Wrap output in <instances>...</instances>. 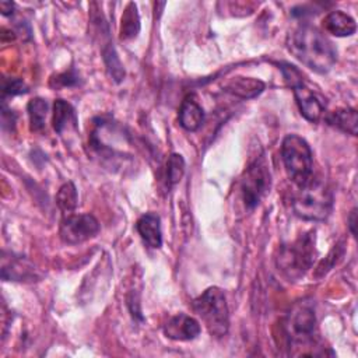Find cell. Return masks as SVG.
<instances>
[{
    "instance_id": "6da1fadb",
    "label": "cell",
    "mask_w": 358,
    "mask_h": 358,
    "mask_svg": "<svg viewBox=\"0 0 358 358\" xmlns=\"http://www.w3.org/2000/svg\"><path fill=\"white\" fill-rule=\"evenodd\" d=\"M287 48L295 59L319 74L329 73L337 62L333 42L310 24L294 28L287 36Z\"/></svg>"
},
{
    "instance_id": "7a4b0ae2",
    "label": "cell",
    "mask_w": 358,
    "mask_h": 358,
    "mask_svg": "<svg viewBox=\"0 0 358 358\" xmlns=\"http://www.w3.org/2000/svg\"><path fill=\"white\" fill-rule=\"evenodd\" d=\"M333 208V192L329 185L319 178L299 186L292 199V210L296 217L306 221H324Z\"/></svg>"
},
{
    "instance_id": "3957f363",
    "label": "cell",
    "mask_w": 358,
    "mask_h": 358,
    "mask_svg": "<svg viewBox=\"0 0 358 358\" xmlns=\"http://www.w3.org/2000/svg\"><path fill=\"white\" fill-rule=\"evenodd\" d=\"M193 310L201 319L211 336L222 337L228 333L229 310L225 294L221 288H207L193 301Z\"/></svg>"
},
{
    "instance_id": "277c9868",
    "label": "cell",
    "mask_w": 358,
    "mask_h": 358,
    "mask_svg": "<svg viewBox=\"0 0 358 358\" xmlns=\"http://www.w3.org/2000/svg\"><path fill=\"white\" fill-rule=\"evenodd\" d=\"M315 255V236L312 232H306L280 249L277 267L287 278L294 281L301 278L312 267Z\"/></svg>"
},
{
    "instance_id": "5b68a950",
    "label": "cell",
    "mask_w": 358,
    "mask_h": 358,
    "mask_svg": "<svg viewBox=\"0 0 358 358\" xmlns=\"http://www.w3.org/2000/svg\"><path fill=\"white\" fill-rule=\"evenodd\" d=\"M281 157L288 178L299 187L313 176V157L306 140L288 134L281 144Z\"/></svg>"
},
{
    "instance_id": "8992f818",
    "label": "cell",
    "mask_w": 358,
    "mask_h": 358,
    "mask_svg": "<svg viewBox=\"0 0 358 358\" xmlns=\"http://www.w3.org/2000/svg\"><path fill=\"white\" fill-rule=\"evenodd\" d=\"M316 316L309 302H298L289 310L285 320V336L294 348L315 345ZM313 348V347H312Z\"/></svg>"
},
{
    "instance_id": "52a82bcc",
    "label": "cell",
    "mask_w": 358,
    "mask_h": 358,
    "mask_svg": "<svg viewBox=\"0 0 358 358\" xmlns=\"http://www.w3.org/2000/svg\"><path fill=\"white\" fill-rule=\"evenodd\" d=\"M271 173L264 157L256 158L243 172L241 179V193L245 207L255 208L268 193Z\"/></svg>"
},
{
    "instance_id": "ba28073f",
    "label": "cell",
    "mask_w": 358,
    "mask_h": 358,
    "mask_svg": "<svg viewBox=\"0 0 358 358\" xmlns=\"http://www.w3.org/2000/svg\"><path fill=\"white\" fill-rule=\"evenodd\" d=\"M99 229H101V225L92 214L73 213L63 217L59 228V235L64 243L78 245L96 236Z\"/></svg>"
},
{
    "instance_id": "9c48e42d",
    "label": "cell",
    "mask_w": 358,
    "mask_h": 358,
    "mask_svg": "<svg viewBox=\"0 0 358 358\" xmlns=\"http://www.w3.org/2000/svg\"><path fill=\"white\" fill-rule=\"evenodd\" d=\"M200 331V323L186 313H178L172 316L164 326V334L175 341L194 340Z\"/></svg>"
},
{
    "instance_id": "30bf717a",
    "label": "cell",
    "mask_w": 358,
    "mask_h": 358,
    "mask_svg": "<svg viewBox=\"0 0 358 358\" xmlns=\"http://www.w3.org/2000/svg\"><path fill=\"white\" fill-rule=\"evenodd\" d=\"M292 91H294V96H295V101H296L301 115L309 122L320 120V117L324 112V105L313 94V91L309 90L305 84L298 85Z\"/></svg>"
},
{
    "instance_id": "8fae6325",
    "label": "cell",
    "mask_w": 358,
    "mask_h": 358,
    "mask_svg": "<svg viewBox=\"0 0 358 358\" xmlns=\"http://www.w3.org/2000/svg\"><path fill=\"white\" fill-rule=\"evenodd\" d=\"M264 87L266 85L262 80L252 78V77H242V76L232 77L222 85L225 92L242 99L256 98L263 92Z\"/></svg>"
},
{
    "instance_id": "7c38bea8",
    "label": "cell",
    "mask_w": 358,
    "mask_h": 358,
    "mask_svg": "<svg viewBox=\"0 0 358 358\" xmlns=\"http://www.w3.org/2000/svg\"><path fill=\"white\" fill-rule=\"evenodd\" d=\"M136 229L144 243L152 249H158L162 245L161 220L155 213H145L137 220Z\"/></svg>"
},
{
    "instance_id": "4fadbf2b",
    "label": "cell",
    "mask_w": 358,
    "mask_h": 358,
    "mask_svg": "<svg viewBox=\"0 0 358 358\" xmlns=\"http://www.w3.org/2000/svg\"><path fill=\"white\" fill-rule=\"evenodd\" d=\"M36 270L34 264L22 257H11L7 260L3 256V266H1V278L3 280H13V281H35Z\"/></svg>"
},
{
    "instance_id": "5bb4252c",
    "label": "cell",
    "mask_w": 358,
    "mask_h": 358,
    "mask_svg": "<svg viewBox=\"0 0 358 358\" xmlns=\"http://www.w3.org/2000/svg\"><path fill=\"white\" fill-rule=\"evenodd\" d=\"M203 108L193 96H186L179 108V124L187 131H196L203 124Z\"/></svg>"
},
{
    "instance_id": "9a60e30c",
    "label": "cell",
    "mask_w": 358,
    "mask_h": 358,
    "mask_svg": "<svg viewBox=\"0 0 358 358\" xmlns=\"http://www.w3.org/2000/svg\"><path fill=\"white\" fill-rule=\"evenodd\" d=\"M52 123L57 134H63L66 130H76L78 120L74 108L64 99H56L53 103Z\"/></svg>"
},
{
    "instance_id": "2e32d148",
    "label": "cell",
    "mask_w": 358,
    "mask_h": 358,
    "mask_svg": "<svg viewBox=\"0 0 358 358\" xmlns=\"http://www.w3.org/2000/svg\"><path fill=\"white\" fill-rule=\"evenodd\" d=\"M323 27L327 32L336 36H350L357 29L354 18L340 10L330 11L323 20Z\"/></svg>"
},
{
    "instance_id": "e0dca14e",
    "label": "cell",
    "mask_w": 358,
    "mask_h": 358,
    "mask_svg": "<svg viewBox=\"0 0 358 358\" xmlns=\"http://www.w3.org/2000/svg\"><path fill=\"white\" fill-rule=\"evenodd\" d=\"M324 120L327 124L337 127L338 130L348 133L351 136H357V126H358V115L357 110L352 108H340L330 112Z\"/></svg>"
},
{
    "instance_id": "ac0fdd59",
    "label": "cell",
    "mask_w": 358,
    "mask_h": 358,
    "mask_svg": "<svg viewBox=\"0 0 358 358\" xmlns=\"http://www.w3.org/2000/svg\"><path fill=\"white\" fill-rule=\"evenodd\" d=\"M140 32V17L137 13V6L129 3L120 18V39L129 41L138 35Z\"/></svg>"
},
{
    "instance_id": "d6986e66",
    "label": "cell",
    "mask_w": 358,
    "mask_h": 358,
    "mask_svg": "<svg viewBox=\"0 0 358 358\" xmlns=\"http://www.w3.org/2000/svg\"><path fill=\"white\" fill-rule=\"evenodd\" d=\"M29 116V127L32 131L39 133L46 126V113H48V102L42 98H34L28 102L27 106Z\"/></svg>"
},
{
    "instance_id": "ffe728a7",
    "label": "cell",
    "mask_w": 358,
    "mask_h": 358,
    "mask_svg": "<svg viewBox=\"0 0 358 358\" xmlns=\"http://www.w3.org/2000/svg\"><path fill=\"white\" fill-rule=\"evenodd\" d=\"M102 59H103L106 71L112 77V80L115 83H122L124 78V69H123V64L110 42H108L102 48Z\"/></svg>"
},
{
    "instance_id": "44dd1931",
    "label": "cell",
    "mask_w": 358,
    "mask_h": 358,
    "mask_svg": "<svg viewBox=\"0 0 358 358\" xmlns=\"http://www.w3.org/2000/svg\"><path fill=\"white\" fill-rule=\"evenodd\" d=\"M56 204L63 213V215H69L74 213L78 204V194L73 182H67L59 189L56 194Z\"/></svg>"
},
{
    "instance_id": "7402d4cb",
    "label": "cell",
    "mask_w": 358,
    "mask_h": 358,
    "mask_svg": "<svg viewBox=\"0 0 358 358\" xmlns=\"http://www.w3.org/2000/svg\"><path fill=\"white\" fill-rule=\"evenodd\" d=\"M185 159L180 154H171L166 161V180L171 186L180 182L185 173Z\"/></svg>"
},
{
    "instance_id": "603a6c76",
    "label": "cell",
    "mask_w": 358,
    "mask_h": 358,
    "mask_svg": "<svg viewBox=\"0 0 358 358\" xmlns=\"http://www.w3.org/2000/svg\"><path fill=\"white\" fill-rule=\"evenodd\" d=\"M278 67L282 73V77H284V81L285 84L289 87V88H296L298 85H302L303 84V76L302 73L291 63H285V62H281L278 63Z\"/></svg>"
},
{
    "instance_id": "cb8c5ba5",
    "label": "cell",
    "mask_w": 358,
    "mask_h": 358,
    "mask_svg": "<svg viewBox=\"0 0 358 358\" xmlns=\"http://www.w3.org/2000/svg\"><path fill=\"white\" fill-rule=\"evenodd\" d=\"M3 96H14L28 92V87L21 78H4L3 80Z\"/></svg>"
},
{
    "instance_id": "d4e9b609",
    "label": "cell",
    "mask_w": 358,
    "mask_h": 358,
    "mask_svg": "<svg viewBox=\"0 0 358 358\" xmlns=\"http://www.w3.org/2000/svg\"><path fill=\"white\" fill-rule=\"evenodd\" d=\"M78 83H80V76L74 70H69V71H64L62 74H57L56 77H53L50 80V85L53 88L74 87V85H78Z\"/></svg>"
},
{
    "instance_id": "484cf974",
    "label": "cell",
    "mask_w": 358,
    "mask_h": 358,
    "mask_svg": "<svg viewBox=\"0 0 358 358\" xmlns=\"http://www.w3.org/2000/svg\"><path fill=\"white\" fill-rule=\"evenodd\" d=\"M15 119H17V115L14 113V110H8V109H6V106L3 105V109H1V126H3V129L6 130V127L10 126V129L14 130Z\"/></svg>"
},
{
    "instance_id": "4316f807",
    "label": "cell",
    "mask_w": 358,
    "mask_h": 358,
    "mask_svg": "<svg viewBox=\"0 0 358 358\" xmlns=\"http://www.w3.org/2000/svg\"><path fill=\"white\" fill-rule=\"evenodd\" d=\"M347 221H348V229H350V232L352 234V236H357V229H355V227H357V208H352V210H351V213H350Z\"/></svg>"
},
{
    "instance_id": "83f0119b",
    "label": "cell",
    "mask_w": 358,
    "mask_h": 358,
    "mask_svg": "<svg viewBox=\"0 0 358 358\" xmlns=\"http://www.w3.org/2000/svg\"><path fill=\"white\" fill-rule=\"evenodd\" d=\"M0 8H1V14L3 15H10L14 10V3L11 1H1L0 3Z\"/></svg>"
}]
</instances>
